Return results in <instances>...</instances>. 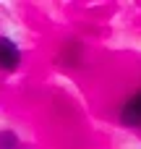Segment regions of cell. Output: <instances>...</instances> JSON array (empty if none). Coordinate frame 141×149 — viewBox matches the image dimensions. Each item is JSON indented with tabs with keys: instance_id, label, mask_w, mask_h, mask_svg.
<instances>
[{
	"instance_id": "1",
	"label": "cell",
	"mask_w": 141,
	"mask_h": 149,
	"mask_svg": "<svg viewBox=\"0 0 141 149\" xmlns=\"http://www.w3.org/2000/svg\"><path fill=\"white\" fill-rule=\"evenodd\" d=\"M21 65H24V50H21V45L13 37L0 34V73H16Z\"/></svg>"
},
{
	"instance_id": "2",
	"label": "cell",
	"mask_w": 141,
	"mask_h": 149,
	"mask_svg": "<svg viewBox=\"0 0 141 149\" xmlns=\"http://www.w3.org/2000/svg\"><path fill=\"white\" fill-rule=\"evenodd\" d=\"M118 123L123 128H141V89L128 94L118 107Z\"/></svg>"
},
{
	"instance_id": "3",
	"label": "cell",
	"mask_w": 141,
	"mask_h": 149,
	"mask_svg": "<svg viewBox=\"0 0 141 149\" xmlns=\"http://www.w3.org/2000/svg\"><path fill=\"white\" fill-rule=\"evenodd\" d=\"M0 149H21V136L13 128H0Z\"/></svg>"
}]
</instances>
